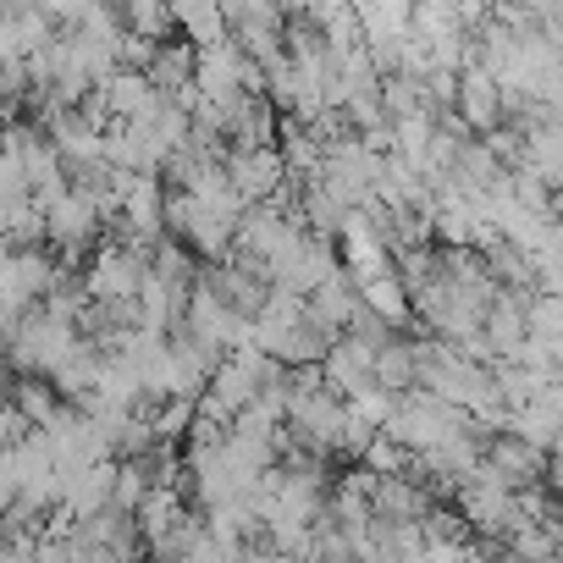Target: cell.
Wrapping results in <instances>:
<instances>
[{
  "instance_id": "obj_3",
  "label": "cell",
  "mask_w": 563,
  "mask_h": 563,
  "mask_svg": "<svg viewBox=\"0 0 563 563\" xmlns=\"http://www.w3.org/2000/svg\"><path fill=\"white\" fill-rule=\"evenodd\" d=\"M227 177L238 183V194H243V199H249V194H271V188L282 183V155H276V150H265V144L238 150V155L227 161Z\"/></svg>"
},
{
  "instance_id": "obj_6",
  "label": "cell",
  "mask_w": 563,
  "mask_h": 563,
  "mask_svg": "<svg viewBox=\"0 0 563 563\" xmlns=\"http://www.w3.org/2000/svg\"><path fill=\"white\" fill-rule=\"evenodd\" d=\"M23 51H18V34H12V23L0 18V62H18Z\"/></svg>"
},
{
  "instance_id": "obj_5",
  "label": "cell",
  "mask_w": 563,
  "mask_h": 563,
  "mask_svg": "<svg viewBox=\"0 0 563 563\" xmlns=\"http://www.w3.org/2000/svg\"><path fill=\"white\" fill-rule=\"evenodd\" d=\"M122 23H128V34L161 45L172 29V0H122Z\"/></svg>"
},
{
  "instance_id": "obj_7",
  "label": "cell",
  "mask_w": 563,
  "mask_h": 563,
  "mask_svg": "<svg viewBox=\"0 0 563 563\" xmlns=\"http://www.w3.org/2000/svg\"><path fill=\"white\" fill-rule=\"evenodd\" d=\"M0 133H7V100H0Z\"/></svg>"
},
{
  "instance_id": "obj_2",
  "label": "cell",
  "mask_w": 563,
  "mask_h": 563,
  "mask_svg": "<svg viewBox=\"0 0 563 563\" xmlns=\"http://www.w3.org/2000/svg\"><path fill=\"white\" fill-rule=\"evenodd\" d=\"M354 18H360V40L371 56H387L415 34L409 0H354Z\"/></svg>"
},
{
  "instance_id": "obj_1",
  "label": "cell",
  "mask_w": 563,
  "mask_h": 563,
  "mask_svg": "<svg viewBox=\"0 0 563 563\" xmlns=\"http://www.w3.org/2000/svg\"><path fill=\"white\" fill-rule=\"evenodd\" d=\"M144 276H150L144 254L111 243V249H100L95 265H89V299H95V305H133L139 288H144Z\"/></svg>"
},
{
  "instance_id": "obj_4",
  "label": "cell",
  "mask_w": 563,
  "mask_h": 563,
  "mask_svg": "<svg viewBox=\"0 0 563 563\" xmlns=\"http://www.w3.org/2000/svg\"><path fill=\"white\" fill-rule=\"evenodd\" d=\"M172 23L194 40V51H205V45H216V40L232 34L221 0H172Z\"/></svg>"
}]
</instances>
